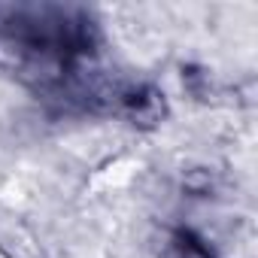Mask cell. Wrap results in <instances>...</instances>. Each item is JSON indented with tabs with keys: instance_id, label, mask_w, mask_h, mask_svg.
<instances>
[{
	"instance_id": "1",
	"label": "cell",
	"mask_w": 258,
	"mask_h": 258,
	"mask_svg": "<svg viewBox=\"0 0 258 258\" xmlns=\"http://www.w3.org/2000/svg\"><path fill=\"white\" fill-rule=\"evenodd\" d=\"M94 25L61 7L16 10L0 22V67L37 85H58L91 52Z\"/></svg>"
},
{
	"instance_id": "2",
	"label": "cell",
	"mask_w": 258,
	"mask_h": 258,
	"mask_svg": "<svg viewBox=\"0 0 258 258\" xmlns=\"http://www.w3.org/2000/svg\"><path fill=\"white\" fill-rule=\"evenodd\" d=\"M167 258H213L204 240H198L191 231H176L167 246Z\"/></svg>"
}]
</instances>
